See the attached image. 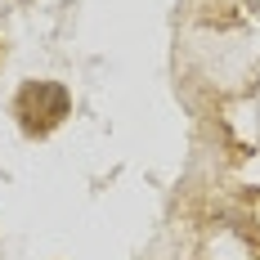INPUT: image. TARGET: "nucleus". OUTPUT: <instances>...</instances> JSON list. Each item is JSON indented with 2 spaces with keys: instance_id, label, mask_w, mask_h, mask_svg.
Returning a JSON list of instances; mask_svg holds the SVG:
<instances>
[{
  "instance_id": "f257e3e1",
  "label": "nucleus",
  "mask_w": 260,
  "mask_h": 260,
  "mask_svg": "<svg viewBox=\"0 0 260 260\" xmlns=\"http://www.w3.org/2000/svg\"><path fill=\"white\" fill-rule=\"evenodd\" d=\"M68 112H72V94L58 81H27L14 99V117L23 135H50Z\"/></svg>"
}]
</instances>
